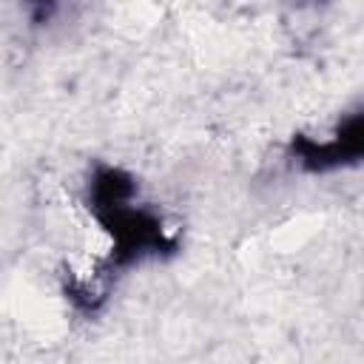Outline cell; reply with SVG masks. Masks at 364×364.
Segmentation results:
<instances>
[{"mask_svg":"<svg viewBox=\"0 0 364 364\" xmlns=\"http://www.w3.org/2000/svg\"><path fill=\"white\" fill-rule=\"evenodd\" d=\"M85 208L108 236L111 247L97 273L85 282L108 299L111 282L148 259H168L179 250V239L168 230L165 219L136 202V179L111 162H97L85 182Z\"/></svg>","mask_w":364,"mask_h":364,"instance_id":"obj_1","label":"cell"},{"mask_svg":"<svg viewBox=\"0 0 364 364\" xmlns=\"http://www.w3.org/2000/svg\"><path fill=\"white\" fill-rule=\"evenodd\" d=\"M287 154L307 173H330L364 162V108L341 117L324 139L296 134L287 145Z\"/></svg>","mask_w":364,"mask_h":364,"instance_id":"obj_2","label":"cell"},{"mask_svg":"<svg viewBox=\"0 0 364 364\" xmlns=\"http://www.w3.org/2000/svg\"><path fill=\"white\" fill-rule=\"evenodd\" d=\"M26 9H28V20H31L34 26L51 23V17L60 11V6H57V3H28Z\"/></svg>","mask_w":364,"mask_h":364,"instance_id":"obj_3","label":"cell"}]
</instances>
